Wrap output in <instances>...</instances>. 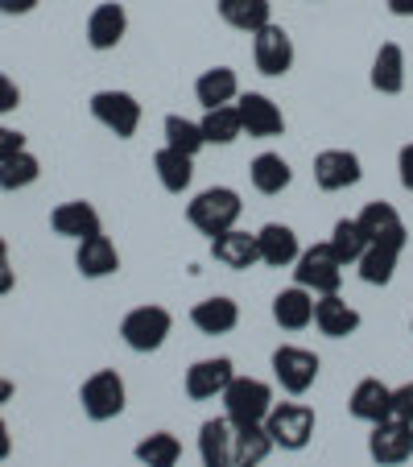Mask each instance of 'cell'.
<instances>
[{
	"label": "cell",
	"mask_w": 413,
	"mask_h": 467,
	"mask_svg": "<svg viewBox=\"0 0 413 467\" xmlns=\"http://www.w3.org/2000/svg\"><path fill=\"white\" fill-rule=\"evenodd\" d=\"M202 137H207V145H232L240 137V112L236 104H223V108H207V116H202Z\"/></svg>",
	"instance_id": "4dcf8cb0"
},
{
	"label": "cell",
	"mask_w": 413,
	"mask_h": 467,
	"mask_svg": "<svg viewBox=\"0 0 413 467\" xmlns=\"http://www.w3.org/2000/svg\"><path fill=\"white\" fill-rule=\"evenodd\" d=\"M397 256H401V248H393V244H368L364 256L356 261L360 265V277L368 285H388L397 274Z\"/></svg>",
	"instance_id": "f546056e"
},
{
	"label": "cell",
	"mask_w": 413,
	"mask_h": 467,
	"mask_svg": "<svg viewBox=\"0 0 413 467\" xmlns=\"http://www.w3.org/2000/svg\"><path fill=\"white\" fill-rule=\"evenodd\" d=\"M273 318H277V327H285V331H302V327H310L315 323V294L302 290V285L282 290L277 298H273Z\"/></svg>",
	"instance_id": "7402d4cb"
},
{
	"label": "cell",
	"mask_w": 413,
	"mask_h": 467,
	"mask_svg": "<svg viewBox=\"0 0 413 467\" xmlns=\"http://www.w3.org/2000/svg\"><path fill=\"white\" fill-rule=\"evenodd\" d=\"M326 244L335 248V256H339L343 265H356L364 256V248H368V236H364V228H360V220H339L335 223V232H331V240Z\"/></svg>",
	"instance_id": "836d02e7"
},
{
	"label": "cell",
	"mask_w": 413,
	"mask_h": 467,
	"mask_svg": "<svg viewBox=\"0 0 413 467\" xmlns=\"http://www.w3.org/2000/svg\"><path fill=\"white\" fill-rule=\"evenodd\" d=\"M191 323L199 327L202 336H228L232 327L240 323V306L232 298H207L191 310Z\"/></svg>",
	"instance_id": "484cf974"
},
{
	"label": "cell",
	"mask_w": 413,
	"mask_h": 467,
	"mask_svg": "<svg viewBox=\"0 0 413 467\" xmlns=\"http://www.w3.org/2000/svg\"><path fill=\"white\" fill-rule=\"evenodd\" d=\"M166 145L186 153V158H194V153L207 145V137H202V129L194 120H186V116H166Z\"/></svg>",
	"instance_id": "e575fe53"
},
{
	"label": "cell",
	"mask_w": 413,
	"mask_h": 467,
	"mask_svg": "<svg viewBox=\"0 0 413 467\" xmlns=\"http://www.w3.org/2000/svg\"><path fill=\"white\" fill-rule=\"evenodd\" d=\"M372 88L380 96H397L405 88V54L397 42H385L377 50V58H372Z\"/></svg>",
	"instance_id": "cb8c5ba5"
},
{
	"label": "cell",
	"mask_w": 413,
	"mask_h": 467,
	"mask_svg": "<svg viewBox=\"0 0 413 467\" xmlns=\"http://www.w3.org/2000/svg\"><path fill=\"white\" fill-rule=\"evenodd\" d=\"M360 228H364V236H368V244L405 248V223L393 203H368L360 212Z\"/></svg>",
	"instance_id": "9a60e30c"
},
{
	"label": "cell",
	"mask_w": 413,
	"mask_h": 467,
	"mask_svg": "<svg viewBox=\"0 0 413 467\" xmlns=\"http://www.w3.org/2000/svg\"><path fill=\"white\" fill-rule=\"evenodd\" d=\"M17 104H21V91H17V83H13L9 75H0V116L17 112Z\"/></svg>",
	"instance_id": "d590c367"
},
{
	"label": "cell",
	"mask_w": 413,
	"mask_h": 467,
	"mask_svg": "<svg viewBox=\"0 0 413 467\" xmlns=\"http://www.w3.org/2000/svg\"><path fill=\"white\" fill-rule=\"evenodd\" d=\"M273 377H277V385H282L285 393L302 397L318 377V356L306 352V348H294V344L277 348V352H273Z\"/></svg>",
	"instance_id": "30bf717a"
},
{
	"label": "cell",
	"mask_w": 413,
	"mask_h": 467,
	"mask_svg": "<svg viewBox=\"0 0 413 467\" xmlns=\"http://www.w3.org/2000/svg\"><path fill=\"white\" fill-rule=\"evenodd\" d=\"M220 17L240 34H256L273 21L269 0H220Z\"/></svg>",
	"instance_id": "4316f807"
},
{
	"label": "cell",
	"mask_w": 413,
	"mask_h": 467,
	"mask_svg": "<svg viewBox=\"0 0 413 467\" xmlns=\"http://www.w3.org/2000/svg\"><path fill=\"white\" fill-rule=\"evenodd\" d=\"M9 451H13V439H9V426L0 422V463L9 459Z\"/></svg>",
	"instance_id": "7bdbcfd3"
},
{
	"label": "cell",
	"mask_w": 413,
	"mask_h": 467,
	"mask_svg": "<svg viewBox=\"0 0 413 467\" xmlns=\"http://www.w3.org/2000/svg\"><path fill=\"white\" fill-rule=\"evenodd\" d=\"M212 256L228 269H253L261 261V248H256V236L253 232H240V228H228L223 236L212 240Z\"/></svg>",
	"instance_id": "ac0fdd59"
},
{
	"label": "cell",
	"mask_w": 413,
	"mask_h": 467,
	"mask_svg": "<svg viewBox=\"0 0 413 467\" xmlns=\"http://www.w3.org/2000/svg\"><path fill=\"white\" fill-rule=\"evenodd\" d=\"M91 116L104 124L108 132H116L120 141H129L137 124H141V104L129 91H96L91 96Z\"/></svg>",
	"instance_id": "9c48e42d"
},
{
	"label": "cell",
	"mask_w": 413,
	"mask_h": 467,
	"mask_svg": "<svg viewBox=\"0 0 413 467\" xmlns=\"http://www.w3.org/2000/svg\"><path fill=\"white\" fill-rule=\"evenodd\" d=\"M393 414L405 418V422H413V380L401 389H393Z\"/></svg>",
	"instance_id": "8d00e7d4"
},
{
	"label": "cell",
	"mask_w": 413,
	"mask_h": 467,
	"mask_svg": "<svg viewBox=\"0 0 413 467\" xmlns=\"http://www.w3.org/2000/svg\"><path fill=\"white\" fill-rule=\"evenodd\" d=\"M37 174H42V161L29 150H21L9 161H0V191H26L37 182Z\"/></svg>",
	"instance_id": "1f68e13d"
},
{
	"label": "cell",
	"mask_w": 413,
	"mask_h": 467,
	"mask_svg": "<svg viewBox=\"0 0 413 467\" xmlns=\"http://www.w3.org/2000/svg\"><path fill=\"white\" fill-rule=\"evenodd\" d=\"M75 265H79V274H83V277H112L116 269H120V253H116V244L104 236V232H99V236L79 240Z\"/></svg>",
	"instance_id": "ffe728a7"
},
{
	"label": "cell",
	"mask_w": 413,
	"mask_h": 467,
	"mask_svg": "<svg viewBox=\"0 0 413 467\" xmlns=\"http://www.w3.org/2000/svg\"><path fill=\"white\" fill-rule=\"evenodd\" d=\"M388 13H397V17H413V0H385Z\"/></svg>",
	"instance_id": "b9f144b4"
},
{
	"label": "cell",
	"mask_w": 413,
	"mask_h": 467,
	"mask_svg": "<svg viewBox=\"0 0 413 467\" xmlns=\"http://www.w3.org/2000/svg\"><path fill=\"white\" fill-rule=\"evenodd\" d=\"M153 170H158L161 186H166L170 194H182L194 178V158H186V153H178L166 145V150H158V158H153Z\"/></svg>",
	"instance_id": "f1b7e54d"
},
{
	"label": "cell",
	"mask_w": 413,
	"mask_h": 467,
	"mask_svg": "<svg viewBox=\"0 0 413 467\" xmlns=\"http://www.w3.org/2000/svg\"><path fill=\"white\" fill-rule=\"evenodd\" d=\"M26 150V137H21V132H13V129H5V124H0V161H9L13 153H21Z\"/></svg>",
	"instance_id": "74e56055"
},
{
	"label": "cell",
	"mask_w": 413,
	"mask_h": 467,
	"mask_svg": "<svg viewBox=\"0 0 413 467\" xmlns=\"http://www.w3.org/2000/svg\"><path fill=\"white\" fill-rule=\"evenodd\" d=\"M137 459H141L145 467H178V459H182V442H178L170 431H158L145 442H137Z\"/></svg>",
	"instance_id": "d6a6232c"
},
{
	"label": "cell",
	"mask_w": 413,
	"mask_h": 467,
	"mask_svg": "<svg viewBox=\"0 0 413 467\" xmlns=\"http://www.w3.org/2000/svg\"><path fill=\"white\" fill-rule=\"evenodd\" d=\"M13 282H17V277H13V265H9V244L0 236V298L13 290Z\"/></svg>",
	"instance_id": "f35d334b"
},
{
	"label": "cell",
	"mask_w": 413,
	"mask_h": 467,
	"mask_svg": "<svg viewBox=\"0 0 413 467\" xmlns=\"http://www.w3.org/2000/svg\"><path fill=\"white\" fill-rule=\"evenodd\" d=\"M37 9V0H0V13L5 17H26V13Z\"/></svg>",
	"instance_id": "60d3db41"
},
{
	"label": "cell",
	"mask_w": 413,
	"mask_h": 467,
	"mask_svg": "<svg viewBox=\"0 0 413 467\" xmlns=\"http://www.w3.org/2000/svg\"><path fill=\"white\" fill-rule=\"evenodd\" d=\"M315 327L323 331L326 339H347V336H356L360 315H356V310L347 306L339 294H323V298L315 302Z\"/></svg>",
	"instance_id": "2e32d148"
},
{
	"label": "cell",
	"mask_w": 413,
	"mask_h": 467,
	"mask_svg": "<svg viewBox=\"0 0 413 467\" xmlns=\"http://www.w3.org/2000/svg\"><path fill=\"white\" fill-rule=\"evenodd\" d=\"M256 248H261V261L273 265V269H285V265L298 261V236H294V228H285V223H264L261 232H256Z\"/></svg>",
	"instance_id": "44dd1931"
},
{
	"label": "cell",
	"mask_w": 413,
	"mask_h": 467,
	"mask_svg": "<svg viewBox=\"0 0 413 467\" xmlns=\"http://www.w3.org/2000/svg\"><path fill=\"white\" fill-rule=\"evenodd\" d=\"M5 401H13V380L9 377H0V406H5Z\"/></svg>",
	"instance_id": "ee69618b"
},
{
	"label": "cell",
	"mask_w": 413,
	"mask_h": 467,
	"mask_svg": "<svg viewBox=\"0 0 413 467\" xmlns=\"http://www.w3.org/2000/svg\"><path fill=\"white\" fill-rule=\"evenodd\" d=\"M352 414L360 418V422H368V426L393 418V389H388L385 380H377V377L360 380L356 393H352Z\"/></svg>",
	"instance_id": "e0dca14e"
},
{
	"label": "cell",
	"mask_w": 413,
	"mask_h": 467,
	"mask_svg": "<svg viewBox=\"0 0 413 467\" xmlns=\"http://www.w3.org/2000/svg\"><path fill=\"white\" fill-rule=\"evenodd\" d=\"M360 158L352 150H323L315 158V182L323 191H347V186L360 182Z\"/></svg>",
	"instance_id": "5bb4252c"
},
{
	"label": "cell",
	"mask_w": 413,
	"mask_h": 467,
	"mask_svg": "<svg viewBox=\"0 0 413 467\" xmlns=\"http://www.w3.org/2000/svg\"><path fill=\"white\" fill-rule=\"evenodd\" d=\"M236 112H240V129H244L248 137H282V132H285L282 108L273 104L269 96H261V91H248V96H240Z\"/></svg>",
	"instance_id": "7c38bea8"
},
{
	"label": "cell",
	"mask_w": 413,
	"mask_h": 467,
	"mask_svg": "<svg viewBox=\"0 0 413 467\" xmlns=\"http://www.w3.org/2000/svg\"><path fill=\"white\" fill-rule=\"evenodd\" d=\"M397 170H401V186H405V191H413V145H405V150H401Z\"/></svg>",
	"instance_id": "ab89813d"
},
{
	"label": "cell",
	"mask_w": 413,
	"mask_h": 467,
	"mask_svg": "<svg viewBox=\"0 0 413 467\" xmlns=\"http://www.w3.org/2000/svg\"><path fill=\"white\" fill-rule=\"evenodd\" d=\"M253 58H256V71L269 75V79H277V75H285L294 67V42L290 34H285L282 26H264L253 34Z\"/></svg>",
	"instance_id": "8fae6325"
},
{
	"label": "cell",
	"mask_w": 413,
	"mask_h": 467,
	"mask_svg": "<svg viewBox=\"0 0 413 467\" xmlns=\"http://www.w3.org/2000/svg\"><path fill=\"white\" fill-rule=\"evenodd\" d=\"M294 282L302 285V290L310 294H335L343 282V261L335 256L331 244H315L306 248V253H298V261H294Z\"/></svg>",
	"instance_id": "3957f363"
},
{
	"label": "cell",
	"mask_w": 413,
	"mask_h": 467,
	"mask_svg": "<svg viewBox=\"0 0 413 467\" xmlns=\"http://www.w3.org/2000/svg\"><path fill=\"white\" fill-rule=\"evenodd\" d=\"M232 360L228 356H215V360H199L186 368V397L191 401H212V397H223V389L232 385Z\"/></svg>",
	"instance_id": "4fadbf2b"
},
{
	"label": "cell",
	"mask_w": 413,
	"mask_h": 467,
	"mask_svg": "<svg viewBox=\"0 0 413 467\" xmlns=\"http://www.w3.org/2000/svg\"><path fill=\"white\" fill-rule=\"evenodd\" d=\"M199 455H202V467H244L240 463V431L228 414L202 422Z\"/></svg>",
	"instance_id": "ba28073f"
},
{
	"label": "cell",
	"mask_w": 413,
	"mask_h": 467,
	"mask_svg": "<svg viewBox=\"0 0 413 467\" xmlns=\"http://www.w3.org/2000/svg\"><path fill=\"white\" fill-rule=\"evenodd\" d=\"M50 228L58 232V236H71V240H88V236H99V212L91 203H83V199H75V203H62L54 207L50 215Z\"/></svg>",
	"instance_id": "d6986e66"
},
{
	"label": "cell",
	"mask_w": 413,
	"mask_h": 467,
	"mask_svg": "<svg viewBox=\"0 0 413 467\" xmlns=\"http://www.w3.org/2000/svg\"><path fill=\"white\" fill-rule=\"evenodd\" d=\"M124 29H129V17H124L120 5H99L88 17V46L91 50H112L124 42Z\"/></svg>",
	"instance_id": "603a6c76"
},
{
	"label": "cell",
	"mask_w": 413,
	"mask_h": 467,
	"mask_svg": "<svg viewBox=\"0 0 413 467\" xmlns=\"http://www.w3.org/2000/svg\"><path fill=\"white\" fill-rule=\"evenodd\" d=\"M170 327H174L170 310H161V306H137V310H129V315H124L120 339L132 348V352H158V348L166 344Z\"/></svg>",
	"instance_id": "5b68a950"
},
{
	"label": "cell",
	"mask_w": 413,
	"mask_h": 467,
	"mask_svg": "<svg viewBox=\"0 0 413 467\" xmlns=\"http://www.w3.org/2000/svg\"><path fill=\"white\" fill-rule=\"evenodd\" d=\"M248 178H253V186L261 194H282L285 186L294 182V170L282 153H261V158L248 166Z\"/></svg>",
	"instance_id": "83f0119b"
},
{
	"label": "cell",
	"mask_w": 413,
	"mask_h": 467,
	"mask_svg": "<svg viewBox=\"0 0 413 467\" xmlns=\"http://www.w3.org/2000/svg\"><path fill=\"white\" fill-rule=\"evenodd\" d=\"M240 212H244V203H240V194L232 191V186H212V191L194 194V203L186 207V220H191L202 236L215 240L228 228H236Z\"/></svg>",
	"instance_id": "6da1fadb"
},
{
	"label": "cell",
	"mask_w": 413,
	"mask_h": 467,
	"mask_svg": "<svg viewBox=\"0 0 413 467\" xmlns=\"http://www.w3.org/2000/svg\"><path fill=\"white\" fill-rule=\"evenodd\" d=\"M273 410V389L256 377H232V385L223 389V414L236 426H256L264 422Z\"/></svg>",
	"instance_id": "7a4b0ae2"
},
{
	"label": "cell",
	"mask_w": 413,
	"mask_h": 467,
	"mask_svg": "<svg viewBox=\"0 0 413 467\" xmlns=\"http://www.w3.org/2000/svg\"><path fill=\"white\" fill-rule=\"evenodd\" d=\"M368 455L380 467H401L405 459H413V422H405L397 414L377 422L368 434Z\"/></svg>",
	"instance_id": "52a82bcc"
},
{
	"label": "cell",
	"mask_w": 413,
	"mask_h": 467,
	"mask_svg": "<svg viewBox=\"0 0 413 467\" xmlns=\"http://www.w3.org/2000/svg\"><path fill=\"white\" fill-rule=\"evenodd\" d=\"M194 96H199L202 108H223L240 96V79L232 67H212V71H202L199 83H194Z\"/></svg>",
	"instance_id": "d4e9b609"
},
{
	"label": "cell",
	"mask_w": 413,
	"mask_h": 467,
	"mask_svg": "<svg viewBox=\"0 0 413 467\" xmlns=\"http://www.w3.org/2000/svg\"><path fill=\"white\" fill-rule=\"evenodd\" d=\"M79 401H83V414L91 422H112L116 414H124V380L120 372L112 368H99L83 380L79 389Z\"/></svg>",
	"instance_id": "277c9868"
},
{
	"label": "cell",
	"mask_w": 413,
	"mask_h": 467,
	"mask_svg": "<svg viewBox=\"0 0 413 467\" xmlns=\"http://www.w3.org/2000/svg\"><path fill=\"white\" fill-rule=\"evenodd\" d=\"M264 431H269L273 447L282 451H302L315 434V414L298 401H282V406H273L269 418H264Z\"/></svg>",
	"instance_id": "8992f818"
}]
</instances>
